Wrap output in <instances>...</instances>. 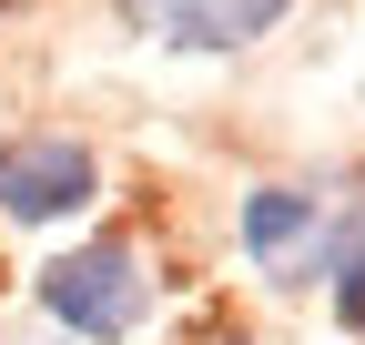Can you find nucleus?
Segmentation results:
<instances>
[{"instance_id":"obj_1","label":"nucleus","mask_w":365,"mask_h":345,"mask_svg":"<svg viewBox=\"0 0 365 345\" xmlns=\"http://www.w3.org/2000/svg\"><path fill=\"white\" fill-rule=\"evenodd\" d=\"M143 305H153V284L132 264V244H81L61 264H41V315L61 335H81V345H122L143 325Z\"/></svg>"},{"instance_id":"obj_2","label":"nucleus","mask_w":365,"mask_h":345,"mask_svg":"<svg viewBox=\"0 0 365 345\" xmlns=\"http://www.w3.org/2000/svg\"><path fill=\"white\" fill-rule=\"evenodd\" d=\"M91 153L71 133H21V143H0V213L11 224H71V213L91 203Z\"/></svg>"},{"instance_id":"obj_3","label":"nucleus","mask_w":365,"mask_h":345,"mask_svg":"<svg viewBox=\"0 0 365 345\" xmlns=\"http://www.w3.org/2000/svg\"><path fill=\"white\" fill-rule=\"evenodd\" d=\"M143 11H153L163 41H182V51H244V41H264L294 0H143Z\"/></svg>"},{"instance_id":"obj_4","label":"nucleus","mask_w":365,"mask_h":345,"mask_svg":"<svg viewBox=\"0 0 365 345\" xmlns=\"http://www.w3.org/2000/svg\"><path fill=\"white\" fill-rule=\"evenodd\" d=\"M314 224H325V203H314V193H284V183L244 203V244L264 254V264H274V254H294V244H314Z\"/></svg>"},{"instance_id":"obj_5","label":"nucleus","mask_w":365,"mask_h":345,"mask_svg":"<svg viewBox=\"0 0 365 345\" xmlns=\"http://www.w3.org/2000/svg\"><path fill=\"white\" fill-rule=\"evenodd\" d=\"M335 315H345V325H365V244H345V254H335Z\"/></svg>"}]
</instances>
